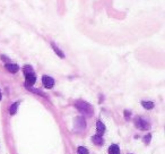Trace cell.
Here are the masks:
<instances>
[{"mask_svg": "<svg viewBox=\"0 0 165 154\" xmlns=\"http://www.w3.org/2000/svg\"><path fill=\"white\" fill-rule=\"evenodd\" d=\"M75 107L77 109L82 113V115H85V116H92L94 112V109L93 107L86 101H82V100H78V101L75 102Z\"/></svg>", "mask_w": 165, "mask_h": 154, "instance_id": "cell-1", "label": "cell"}, {"mask_svg": "<svg viewBox=\"0 0 165 154\" xmlns=\"http://www.w3.org/2000/svg\"><path fill=\"white\" fill-rule=\"evenodd\" d=\"M135 125H136V127L138 128V129H140V130H147V129L150 128L149 122L147 120H145L144 118H141V117H137V118H136Z\"/></svg>", "mask_w": 165, "mask_h": 154, "instance_id": "cell-2", "label": "cell"}, {"mask_svg": "<svg viewBox=\"0 0 165 154\" xmlns=\"http://www.w3.org/2000/svg\"><path fill=\"white\" fill-rule=\"evenodd\" d=\"M42 83L45 88H52L54 86V79L48 75H44L42 77Z\"/></svg>", "mask_w": 165, "mask_h": 154, "instance_id": "cell-3", "label": "cell"}, {"mask_svg": "<svg viewBox=\"0 0 165 154\" xmlns=\"http://www.w3.org/2000/svg\"><path fill=\"white\" fill-rule=\"evenodd\" d=\"M25 86L31 87L34 85V83L36 82V77H35V74L34 73H31V74H26L25 75Z\"/></svg>", "mask_w": 165, "mask_h": 154, "instance_id": "cell-4", "label": "cell"}, {"mask_svg": "<svg viewBox=\"0 0 165 154\" xmlns=\"http://www.w3.org/2000/svg\"><path fill=\"white\" fill-rule=\"evenodd\" d=\"M75 127L78 128V129H82V128L86 127V122H85L82 117H77L75 119Z\"/></svg>", "mask_w": 165, "mask_h": 154, "instance_id": "cell-5", "label": "cell"}, {"mask_svg": "<svg viewBox=\"0 0 165 154\" xmlns=\"http://www.w3.org/2000/svg\"><path fill=\"white\" fill-rule=\"evenodd\" d=\"M5 67H6V69H7L9 73H11V74H15V73H17L19 70L18 65H16V64H6Z\"/></svg>", "mask_w": 165, "mask_h": 154, "instance_id": "cell-6", "label": "cell"}, {"mask_svg": "<svg viewBox=\"0 0 165 154\" xmlns=\"http://www.w3.org/2000/svg\"><path fill=\"white\" fill-rule=\"evenodd\" d=\"M92 141H93V143L95 144V145H97V146H101V145L104 144V139H103V137H102L101 135H97V134L92 137Z\"/></svg>", "mask_w": 165, "mask_h": 154, "instance_id": "cell-7", "label": "cell"}, {"mask_svg": "<svg viewBox=\"0 0 165 154\" xmlns=\"http://www.w3.org/2000/svg\"><path fill=\"white\" fill-rule=\"evenodd\" d=\"M96 129H97V135H103V133L105 132V125L102 121H97L96 124Z\"/></svg>", "mask_w": 165, "mask_h": 154, "instance_id": "cell-8", "label": "cell"}, {"mask_svg": "<svg viewBox=\"0 0 165 154\" xmlns=\"http://www.w3.org/2000/svg\"><path fill=\"white\" fill-rule=\"evenodd\" d=\"M109 154H120V148L116 144H113L109 147Z\"/></svg>", "mask_w": 165, "mask_h": 154, "instance_id": "cell-9", "label": "cell"}, {"mask_svg": "<svg viewBox=\"0 0 165 154\" xmlns=\"http://www.w3.org/2000/svg\"><path fill=\"white\" fill-rule=\"evenodd\" d=\"M141 105H143L145 109L147 110H150V109H153L154 108V103L153 102H150V101H143L141 102Z\"/></svg>", "mask_w": 165, "mask_h": 154, "instance_id": "cell-10", "label": "cell"}, {"mask_svg": "<svg viewBox=\"0 0 165 154\" xmlns=\"http://www.w3.org/2000/svg\"><path fill=\"white\" fill-rule=\"evenodd\" d=\"M51 45H52L53 50H54V51H56V53H57V54H58V56H59V57H61V58H64V52H62V51H61V50L59 49V48H58V47H57V45L54 44V43H51Z\"/></svg>", "mask_w": 165, "mask_h": 154, "instance_id": "cell-11", "label": "cell"}, {"mask_svg": "<svg viewBox=\"0 0 165 154\" xmlns=\"http://www.w3.org/2000/svg\"><path fill=\"white\" fill-rule=\"evenodd\" d=\"M17 108H18V102H16L14 104L10 105V108H9V112L10 115H15L16 111H17Z\"/></svg>", "mask_w": 165, "mask_h": 154, "instance_id": "cell-12", "label": "cell"}, {"mask_svg": "<svg viewBox=\"0 0 165 154\" xmlns=\"http://www.w3.org/2000/svg\"><path fill=\"white\" fill-rule=\"evenodd\" d=\"M23 72H24V74L26 75V74H31V73H34L33 68L31 67L30 65H26V66H24V68H23Z\"/></svg>", "mask_w": 165, "mask_h": 154, "instance_id": "cell-13", "label": "cell"}, {"mask_svg": "<svg viewBox=\"0 0 165 154\" xmlns=\"http://www.w3.org/2000/svg\"><path fill=\"white\" fill-rule=\"evenodd\" d=\"M77 153L78 154H88V150L84 146H79L78 150H77Z\"/></svg>", "mask_w": 165, "mask_h": 154, "instance_id": "cell-14", "label": "cell"}, {"mask_svg": "<svg viewBox=\"0 0 165 154\" xmlns=\"http://www.w3.org/2000/svg\"><path fill=\"white\" fill-rule=\"evenodd\" d=\"M149 141H150V135L145 136V138H144V142H145L146 144H149Z\"/></svg>", "mask_w": 165, "mask_h": 154, "instance_id": "cell-15", "label": "cell"}, {"mask_svg": "<svg viewBox=\"0 0 165 154\" xmlns=\"http://www.w3.org/2000/svg\"><path fill=\"white\" fill-rule=\"evenodd\" d=\"M124 115H126V119H129V118H130V115H131V113L128 112L127 110H126V111H124Z\"/></svg>", "mask_w": 165, "mask_h": 154, "instance_id": "cell-16", "label": "cell"}, {"mask_svg": "<svg viewBox=\"0 0 165 154\" xmlns=\"http://www.w3.org/2000/svg\"><path fill=\"white\" fill-rule=\"evenodd\" d=\"M0 100H1V92H0Z\"/></svg>", "mask_w": 165, "mask_h": 154, "instance_id": "cell-17", "label": "cell"}]
</instances>
